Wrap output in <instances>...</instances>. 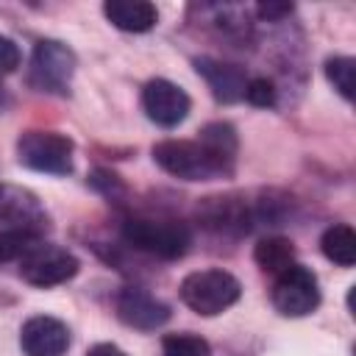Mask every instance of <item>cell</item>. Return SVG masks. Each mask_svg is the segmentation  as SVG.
I'll return each instance as SVG.
<instances>
[{"mask_svg": "<svg viewBox=\"0 0 356 356\" xmlns=\"http://www.w3.org/2000/svg\"><path fill=\"white\" fill-rule=\"evenodd\" d=\"M153 161L181 181H214L234 170V161L222 159L200 139H164L153 145Z\"/></svg>", "mask_w": 356, "mask_h": 356, "instance_id": "1", "label": "cell"}, {"mask_svg": "<svg viewBox=\"0 0 356 356\" xmlns=\"http://www.w3.org/2000/svg\"><path fill=\"white\" fill-rule=\"evenodd\" d=\"M181 300L200 317H214L222 314L228 306H234L242 295L239 281L220 267L209 270H195L181 281Z\"/></svg>", "mask_w": 356, "mask_h": 356, "instance_id": "2", "label": "cell"}, {"mask_svg": "<svg viewBox=\"0 0 356 356\" xmlns=\"http://www.w3.org/2000/svg\"><path fill=\"white\" fill-rule=\"evenodd\" d=\"M122 239L142 253H150L159 259H181L189 250L192 234L178 220L131 217L122 222Z\"/></svg>", "mask_w": 356, "mask_h": 356, "instance_id": "3", "label": "cell"}, {"mask_svg": "<svg viewBox=\"0 0 356 356\" xmlns=\"http://www.w3.org/2000/svg\"><path fill=\"white\" fill-rule=\"evenodd\" d=\"M72 139L56 131H25L17 139V161L36 172L70 175L72 172Z\"/></svg>", "mask_w": 356, "mask_h": 356, "instance_id": "4", "label": "cell"}, {"mask_svg": "<svg viewBox=\"0 0 356 356\" xmlns=\"http://www.w3.org/2000/svg\"><path fill=\"white\" fill-rule=\"evenodd\" d=\"M72 75H75V53L64 42H56V39L36 42L31 56V70H28V83L36 92L67 95Z\"/></svg>", "mask_w": 356, "mask_h": 356, "instance_id": "5", "label": "cell"}, {"mask_svg": "<svg viewBox=\"0 0 356 356\" xmlns=\"http://www.w3.org/2000/svg\"><path fill=\"white\" fill-rule=\"evenodd\" d=\"M78 259L58 245L50 242H36L33 248H28L19 259V275L22 281L33 284V286H56L70 281L78 273Z\"/></svg>", "mask_w": 356, "mask_h": 356, "instance_id": "6", "label": "cell"}, {"mask_svg": "<svg viewBox=\"0 0 356 356\" xmlns=\"http://www.w3.org/2000/svg\"><path fill=\"white\" fill-rule=\"evenodd\" d=\"M273 306L284 317H306L320 306L317 275L303 264H289L273 284Z\"/></svg>", "mask_w": 356, "mask_h": 356, "instance_id": "7", "label": "cell"}, {"mask_svg": "<svg viewBox=\"0 0 356 356\" xmlns=\"http://www.w3.org/2000/svg\"><path fill=\"white\" fill-rule=\"evenodd\" d=\"M44 225L47 214L33 192L14 184H0V231H28L42 236Z\"/></svg>", "mask_w": 356, "mask_h": 356, "instance_id": "8", "label": "cell"}, {"mask_svg": "<svg viewBox=\"0 0 356 356\" xmlns=\"http://www.w3.org/2000/svg\"><path fill=\"white\" fill-rule=\"evenodd\" d=\"M189 106V95L167 78H153L142 89V108L161 128H175L178 122H184Z\"/></svg>", "mask_w": 356, "mask_h": 356, "instance_id": "9", "label": "cell"}, {"mask_svg": "<svg viewBox=\"0 0 356 356\" xmlns=\"http://www.w3.org/2000/svg\"><path fill=\"white\" fill-rule=\"evenodd\" d=\"M117 317L139 331H156L170 320V306L142 286H122L114 300Z\"/></svg>", "mask_w": 356, "mask_h": 356, "instance_id": "10", "label": "cell"}, {"mask_svg": "<svg viewBox=\"0 0 356 356\" xmlns=\"http://www.w3.org/2000/svg\"><path fill=\"white\" fill-rule=\"evenodd\" d=\"M19 345L25 356H64L70 348V328L47 314L25 320L19 331Z\"/></svg>", "mask_w": 356, "mask_h": 356, "instance_id": "11", "label": "cell"}, {"mask_svg": "<svg viewBox=\"0 0 356 356\" xmlns=\"http://www.w3.org/2000/svg\"><path fill=\"white\" fill-rule=\"evenodd\" d=\"M195 70H197V75H203V81L209 83V89H211L217 103L242 100L245 86H248V75L236 64H225V61L200 56V58H195Z\"/></svg>", "mask_w": 356, "mask_h": 356, "instance_id": "12", "label": "cell"}, {"mask_svg": "<svg viewBox=\"0 0 356 356\" xmlns=\"http://www.w3.org/2000/svg\"><path fill=\"white\" fill-rule=\"evenodd\" d=\"M103 14L114 28L128 33H145L159 22L156 6L145 0H108L103 3Z\"/></svg>", "mask_w": 356, "mask_h": 356, "instance_id": "13", "label": "cell"}, {"mask_svg": "<svg viewBox=\"0 0 356 356\" xmlns=\"http://www.w3.org/2000/svg\"><path fill=\"white\" fill-rule=\"evenodd\" d=\"M197 217L203 225L214 231H248V209L234 197H206L203 206H197Z\"/></svg>", "mask_w": 356, "mask_h": 356, "instance_id": "14", "label": "cell"}, {"mask_svg": "<svg viewBox=\"0 0 356 356\" xmlns=\"http://www.w3.org/2000/svg\"><path fill=\"white\" fill-rule=\"evenodd\" d=\"M320 250L328 261L339 267H353L356 264V234L350 225H331L320 236Z\"/></svg>", "mask_w": 356, "mask_h": 356, "instance_id": "15", "label": "cell"}, {"mask_svg": "<svg viewBox=\"0 0 356 356\" xmlns=\"http://www.w3.org/2000/svg\"><path fill=\"white\" fill-rule=\"evenodd\" d=\"M253 259H256V264H259L264 273L278 275V273H284L289 264H295V245H292L289 239H284V236H267V239H261V242L256 245Z\"/></svg>", "mask_w": 356, "mask_h": 356, "instance_id": "16", "label": "cell"}, {"mask_svg": "<svg viewBox=\"0 0 356 356\" xmlns=\"http://www.w3.org/2000/svg\"><path fill=\"white\" fill-rule=\"evenodd\" d=\"M325 78L331 81V86L345 97L353 100V81H356V61L350 56H334L325 61Z\"/></svg>", "mask_w": 356, "mask_h": 356, "instance_id": "17", "label": "cell"}, {"mask_svg": "<svg viewBox=\"0 0 356 356\" xmlns=\"http://www.w3.org/2000/svg\"><path fill=\"white\" fill-rule=\"evenodd\" d=\"M200 142L206 147H211L214 153H220L222 159H228V161L236 159V131L228 122H209L200 131Z\"/></svg>", "mask_w": 356, "mask_h": 356, "instance_id": "18", "label": "cell"}, {"mask_svg": "<svg viewBox=\"0 0 356 356\" xmlns=\"http://www.w3.org/2000/svg\"><path fill=\"white\" fill-rule=\"evenodd\" d=\"M164 356H209V342L197 334H167L161 339Z\"/></svg>", "mask_w": 356, "mask_h": 356, "instance_id": "19", "label": "cell"}, {"mask_svg": "<svg viewBox=\"0 0 356 356\" xmlns=\"http://www.w3.org/2000/svg\"><path fill=\"white\" fill-rule=\"evenodd\" d=\"M42 236L39 234H28V231H0V261H11V259H22V253L28 248H33Z\"/></svg>", "mask_w": 356, "mask_h": 356, "instance_id": "20", "label": "cell"}, {"mask_svg": "<svg viewBox=\"0 0 356 356\" xmlns=\"http://www.w3.org/2000/svg\"><path fill=\"white\" fill-rule=\"evenodd\" d=\"M250 106H259V108H270L275 106V83L264 75L259 78H248V86H245V95H242Z\"/></svg>", "mask_w": 356, "mask_h": 356, "instance_id": "21", "label": "cell"}, {"mask_svg": "<svg viewBox=\"0 0 356 356\" xmlns=\"http://www.w3.org/2000/svg\"><path fill=\"white\" fill-rule=\"evenodd\" d=\"M19 61H22V53H19L17 42L8 36H0V75L14 72L19 67Z\"/></svg>", "mask_w": 356, "mask_h": 356, "instance_id": "22", "label": "cell"}, {"mask_svg": "<svg viewBox=\"0 0 356 356\" xmlns=\"http://www.w3.org/2000/svg\"><path fill=\"white\" fill-rule=\"evenodd\" d=\"M256 11H259L264 19H281V17L292 14V6H289V3H261Z\"/></svg>", "mask_w": 356, "mask_h": 356, "instance_id": "23", "label": "cell"}, {"mask_svg": "<svg viewBox=\"0 0 356 356\" xmlns=\"http://www.w3.org/2000/svg\"><path fill=\"white\" fill-rule=\"evenodd\" d=\"M86 356H128V353H125L122 348L111 345V342H97L95 348L86 350Z\"/></svg>", "mask_w": 356, "mask_h": 356, "instance_id": "24", "label": "cell"}, {"mask_svg": "<svg viewBox=\"0 0 356 356\" xmlns=\"http://www.w3.org/2000/svg\"><path fill=\"white\" fill-rule=\"evenodd\" d=\"M8 108V92H6V86L0 83V114Z\"/></svg>", "mask_w": 356, "mask_h": 356, "instance_id": "25", "label": "cell"}]
</instances>
